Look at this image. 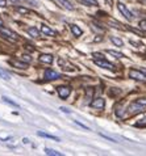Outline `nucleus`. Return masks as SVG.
I'll return each instance as SVG.
<instances>
[{"label":"nucleus","instance_id":"a878e982","mask_svg":"<svg viewBox=\"0 0 146 156\" xmlns=\"http://www.w3.org/2000/svg\"><path fill=\"white\" fill-rule=\"evenodd\" d=\"M0 77H2V79H4V80H9V79H11V76L8 75L7 72H4V71H0Z\"/></svg>","mask_w":146,"mask_h":156},{"label":"nucleus","instance_id":"423d86ee","mask_svg":"<svg viewBox=\"0 0 146 156\" xmlns=\"http://www.w3.org/2000/svg\"><path fill=\"white\" fill-rule=\"evenodd\" d=\"M89 105H91V108H93V109L104 110V108H105V101H104V100H103L101 97H97V98H93Z\"/></svg>","mask_w":146,"mask_h":156},{"label":"nucleus","instance_id":"393cba45","mask_svg":"<svg viewBox=\"0 0 146 156\" xmlns=\"http://www.w3.org/2000/svg\"><path fill=\"white\" fill-rule=\"evenodd\" d=\"M138 27H140V29H141V30H144V32L146 33V20H141Z\"/></svg>","mask_w":146,"mask_h":156},{"label":"nucleus","instance_id":"473e14b6","mask_svg":"<svg viewBox=\"0 0 146 156\" xmlns=\"http://www.w3.org/2000/svg\"><path fill=\"white\" fill-rule=\"evenodd\" d=\"M105 2H107V3H108V4H109V5H112V0H105Z\"/></svg>","mask_w":146,"mask_h":156},{"label":"nucleus","instance_id":"f8f14e48","mask_svg":"<svg viewBox=\"0 0 146 156\" xmlns=\"http://www.w3.org/2000/svg\"><path fill=\"white\" fill-rule=\"evenodd\" d=\"M40 62L46 63V64H51L54 62V57L51 54H41L40 55Z\"/></svg>","mask_w":146,"mask_h":156},{"label":"nucleus","instance_id":"c756f323","mask_svg":"<svg viewBox=\"0 0 146 156\" xmlns=\"http://www.w3.org/2000/svg\"><path fill=\"white\" fill-rule=\"evenodd\" d=\"M93 58L95 59H104V57H103L101 54H99V53H93Z\"/></svg>","mask_w":146,"mask_h":156},{"label":"nucleus","instance_id":"412c9836","mask_svg":"<svg viewBox=\"0 0 146 156\" xmlns=\"http://www.w3.org/2000/svg\"><path fill=\"white\" fill-rule=\"evenodd\" d=\"M108 54L109 55H113L116 58H125V55L122 53H120V51H115V50H108Z\"/></svg>","mask_w":146,"mask_h":156},{"label":"nucleus","instance_id":"7ed1b4c3","mask_svg":"<svg viewBox=\"0 0 146 156\" xmlns=\"http://www.w3.org/2000/svg\"><path fill=\"white\" fill-rule=\"evenodd\" d=\"M93 63H95L96 66L101 67V68H107V70H111V71H115L116 70L115 64L108 62V60H105V58L104 59H93Z\"/></svg>","mask_w":146,"mask_h":156},{"label":"nucleus","instance_id":"dca6fc26","mask_svg":"<svg viewBox=\"0 0 146 156\" xmlns=\"http://www.w3.org/2000/svg\"><path fill=\"white\" fill-rule=\"evenodd\" d=\"M40 136H42V138H48V139H51V140H57V142H59V138H57V136H54V135H50V134H46V133H44V131H38L37 133Z\"/></svg>","mask_w":146,"mask_h":156},{"label":"nucleus","instance_id":"ddd939ff","mask_svg":"<svg viewBox=\"0 0 146 156\" xmlns=\"http://www.w3.org/2000/svg\"><path fill=\"white\" fill-rule=\"evenodd\" d=\"M55 2H57L61 7L66 8V9H68V11H74V9H75V7L72 5V4L68 2V0H55Z\"/></svg>","mask_w":146,"mask_h":156},{"label":"nucleus","instance_id":"f257e3e1","mask_svg":"<svg viewBox=\"0 0 146 156\" xmlns=\"http://www.w3.org/2000/svg\"><path fill=\"white\" fill-rule=\"evenodd\" d=\"M0 34H2L4 38H7V40H11V41H17V40H19V36H17V33H15L13 30H11V29H8V28L0 27Z\"/></svg>","mask_w":146,"mask_h":156},{"label":"nucleus","instance_id":"f3484780","mask_svg":"<svg viewBox=\"0 0 146 156\" xmlns=\"http://www.w3.org/2000/svg\"><path fill=\"white\" fill-rule=\"evenodd\" d=\"M45 154L48 156H62V154L57 150H51V148H45Z\"/></svg>","mask_w":146,"mask_h":156},{"label":"nucleus","instance_id":"2eb2a0df","mask_svg":"<svg viewBox=\"0 0 146 156\" xmlns=\"http://www.w3.org/2000/svg\"><path fill=\"white\" fill-rule=\"evenodd\" d=\"M71 32H72V34L74 36H76V37H79V36H82L83 34V30H82L78 25H71Z\"/></svg>","mask_w":146,"mask_h":156},{"label":"nucleus","instance_id":"7c9ffc66","mask_svg":"<svg viewBox=\"0 0 146 156\" xmlns=\"http://www.w3.org/2000/svg\"><path fill=\"white\" fill-rule=\"evenodd\" d=\"M0 7H7V0H0Z\"/></svg>","mask_w":146,"mask_h":156},{"label":"nucleus","instance_id":"9b49d317","mask_svg":"<svg viewBox=\"0 0 146 156\" xmlns=\"http://www.w3.org/2000/svg\"><path fill=\"white\" fill-rule=\"evenodd\" d=\"M41 33H44L45 36H48V37H57V32L53 30L50 27H48V25H45V24L41 25Z\"/></svg>","mask_w":146,"mask_h":156},{"label":"nucleus","instance_id":"72a5a7b5","mask_svg":"<svg viewBox=\"0 0 146 156\" xmlns=\"http://www.w3.org/2000/svg\"><path fill=\"white\" fill-rule=\"evenodd\" d=\"M138 2H140L141 4H146V0H138Z\"/></svg>","mask_w":146,"mask_h":156},{"label":"nucleus","instance_id":"39448f33","mask_svg":"<svg viewBox=\"0 0 146 156\" xmlns=\"http://www.w3.org/2000/svg\"><path fill=\"white\" fill-rule=\"evenodd\" d=\"M117 8H119V11L121 12L122 16L125 17V19H128L129 21H130V20H133V17H134V16H133L132 12H130V11L126 8L125 4H122V3H117Z\"/></svg>","mask_w":146,"mask_h":156},{"label":"nucleus","instance_id":"a211bd4d","mask_svg":"<svg viewBox=\"0 0 146 156\" xmlns=\"http://www.w3.org/2000/svg\"><path fill=\"white\" fill-rule=\"evenodd\" d=\"M15 9L19 12V13H21V15H29V13H31V11H29L28 8H25V7H19V5H16Z\"/></svg>","mask_w":146,"mask_h":156},{"label":"nucleus","instance_id":"20e7f679","mask_svg":"<svg viewBox=\"0 0 146 156\" xmlns=\"http://www.w3.org/2000/svg\"><path fill=\"white\" fill-rule=\"evenodd\" d=\"M129 77L133 80H138V81H146V73L140 71V70H130L129 71Z\"/></svg>","mask_w":146,"mask_h":156},{"label":"nucleus","instance_id":"c85d7f7f","mask_svg":"<svg viewBox=\"0 0 146 156\" xmlns=\"http://www.w3.org/2000/svg\"><path fill=\"white\" fill-rule=\"evenodd\" d=\"M23 60H24V62H27V63H31L32 62V58L29 57V55L25 54V55H23Z\"/></svg>","mask_w":146,"mask_h":156},{"label":"nucleus","instance_id":"bb28decb","mask_svg":"<svg viewBox=\"0 0 146 156\" xmlns=\"http://www.w3.org/2000/svg\"><path fill=\"white\" fill-rule=\"evenodd\" d=\"M129 43L133 46H136V47H142V43L141 42H137V41H133V40H129Z\"/></svg>","mask_w":146,"mask_h":156},{"label":"nucleus","instance_id":"4be33fe9","mask_svg":"<svg viewBox=\"0 0 146 156\" xmlns=\"http://www.w3.org/2000/svg\"><path fill=\"white\" fill-rule=\"evenodd\" d=\"M3 101L4 102H7V104H9V105H12V106H16V108H19V104H17V102H15L13 101V100H11V98H8L7 96H3Z\"/></svg>","mask_w":146,"mask_h":156},{"label":"nucleus","instance_id":"c9c22d12","mask_svg":"<svg viewBox=\"0 0 146 156\" xmlns=\"http://www.w3.org/2000/svg\"><path fill=\"white\" fill-rule=\"evenodd\" d=\"M11 2H12V3H16V2H17V0H11Z\"/></svg>","mask_w":146,"mask_h":156},{"label":"nucleus","instance_id":"4468645a","mask_svg":"<svg viewBox=\"0 0 146 156\" xmlns=\"http://www.w3.org/2000/svg\"><path fill=\"white\" fill-rule=\"evenodd\" d=\"M27 32L31 34L32 37H34V38H38V37H40V30L36 29V28H33V27H29V28L27 29Z\"/></svg>","mask_w":146,"mask_h":156},{"label":"nucleus","instance_id":"6ab92c4d","mask_svg":"<svg viewBox=\"0 0 146 156\" xmlns=\"http://www.w3.org/2000/svg\"><path fill=\"white\" fill-rule=\"evenodd\" d=\"M111 41H112V43L115 46H117V47H121L124 45V42L121 38H117V37H111Z\"/></svg>","mask_w":146,"mask_h":156},{"label":"nucleus","instance_id":"9d476101","mask_svg":"<svg viewBox=\"0 0 146 156\" xmlns=\"http://www.w3.org/2000/svg\"><path fill=\"white\" fill-rule=\"evenodd\" d=\"M9 64L11 66H13L15 68H19V70H27L28 68V66H29V63H27V62H20V60H16V59H13V60H9Z\"/></svg>","mask_w":146,"mask_h":156},{"label":"nucleus","instance_id":"b1692460","mask_svg":"<svg viewBox=\"0 0 146 156\" xmlns=\"http://www.w3.org/2000/svg\"><path fill=\"white\" fill-rule=\"evenodd\" d=\"M128 30H130V32L138 34V36H141V37H144V34H145V32L144 30H141V29L138 30V29H134V28H128Z\"/></svg>","mask_w":146,"mask_h":156},{"label":"nucleus","instance_id":"1a4fd4ad","mask_svg":"<svg viewBox=\"0 0 146 156\" xmlns=\"http://www.w3.org/2000/svg\"><path fill=\"white\" fill-rule=\"evenodd\" d=\"M61 77L58 72H55L54 70H51V68H48V70L45 71V79L46 80H57Z\"/></svg>","mask_w":146,"mask_h":156},{"label":"nucleus","instance_id":"2f4dec72","mask_svg":"<svg viewBox=\"0 0 146 156\" xmlns=\"http://www.w3.org/2000/svg\"><path fill=\"white\" fill-rule=\"evenodd\" d=\"M61 110L63 112V113H70V110H68L67 108H61Z\"/></svg>","mask_w":146,"mask_h":156},{"label":"nucleus","instance_id":"f704fd0d","mask_svg":"<svg viewBox=\"0 0 146 156\" xmlns=\"http://www.w3.org/2000/svg\"><path fill=\"white\" fill-rule=\"evenodd\" d=\"M0 27H3V20L0 19Z\"/></svg>","mask_w":146,"mask_h":156},{"label":"nucleus","instance_id":"5701e85b","mask_svg":"<svg viewBox=\"0 0 146 156\" xmlns=\"http://www.w3.org/2000/svg\"><path fill=\"white\" fill-rule=\"evenodd\" d=\"M109 25H112V27L116 28V29H124V25H122V24L117 23V21H113V20L109 21Z\"/></svg>","mask_w":146,"mask_h":156},{"label":"nucleus","instance_id":"aec40b11","mask_svg":"<svg viewBox=\"0 0 146 156\" xmlns=\"http://www.w3.org/2000/svg\"><path fill=\"white\" fill-rule=\"evenodd\" d=\"M82 4H84V5H89V7H95L97 5V2L96 0H79Z\"/></svg>","mask_w":146,"mask_h":156},{"label":"nucleus","instance_id":"f03ea898","mask_svg":"<svg viewBox=\"0 0 146 156\" xmlns=\"http://www.w3.org/2000/svg\"><path fill=\"white\" fill-rule=\"evenodd\" d=\"M58 66L62 68V70H65V71H68V72H74L76 70V67L74 66L72 63H70L68 60L66 59H63V58H59L58 59Z\"/></svg>","mask_w":146,"mask_h":156},{"label":"nucleus","instance_id":"6e6552de","mask_svg":"<svg viewBox=\"0 0 146 156\" xmlns=\"http://www.w3.org/2000/svg\"><path fill=\"white\" fill-rule=\"evenodd\" d=\"M144 108L142 105H140L138 102H133L129 105V108H128V113L129 114H137V113H141V112H144Z\"/></svg>","mask_w":146,"mask_h":156},{"label":"nucleus","instance_id":"0eeeda50","mask_svg":"<svg viewBox=\"0 0 146 156\" xmlns=\"http://www.w3.org/2000/svg\"><path fill=\"white\" fill-rule=\"evenodd\" d=\"M57 93L62 100H65V98H67L68 96H70L71 89L68 88V87H66V85H61V87H58L57 88Z\"/></svg>","mask_w":146,"mask_h":156},{"label":"nucleus","instance_id":"cd10ccee","mask_svg":"<svg viewBox=\"0 0 146 156\" xmlns=\"http://www.w3.org/2000/svg\"><path fill=\"white\" fill-rule=\"evenodd\" d=\"M136 102H138L140 105H142V106H146V97L144 98H138V100H136Z\"/></svg>","mask_w":146,"mask_h":156}]
</instances>
